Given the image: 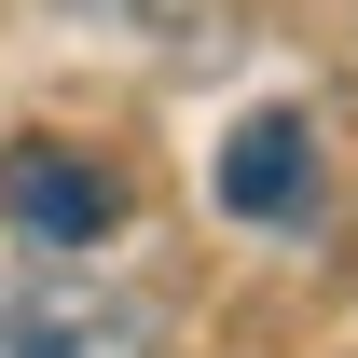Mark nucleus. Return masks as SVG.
<instances>
[{"label": "nucleus", "mask_w": 358, "mask_h": 358, "mask_svg": "<svg viewBox=\"0 0 358 358\" xmlns=\"http://www.w3.org/2000/svg\"><path fill=\"white\" fill-rule=\"evenodd\" d=\"M221 207L262 221V234H317V124L289 96H262V110L221 138Z\"/></svg>", "instance_id": "3"}, {"label": "nucleus", "mask_w": 358, "mask_h": 358, "mask_svg": "<svg viewBox=\"0 0 358 358\" xmlns=\"http://www.w3.org/2000/svg\"><path fill=\"white\" fill-rule=\"evenodd\" d=\"M152 42H221V0H124Z\"/></svg>", "instance_id": "4"}, {"label": "nucleus", "mask_w": 358, "mask_h": 358, "mask_svg": "<svg viewBox=\"0 0 358 358\" xmlns=\"http://www.w3.org/2000/svg\"><path fill=\"white\" fill-rule=\"evenodd\" d=\"M0 358H152V317L96 275H0Z\"/></svg>", "instance_id": "2"}, {"label": "nucleus", "mask_w": 358, "mask_h": 358, "mask_svg": "<svg viewBox=\"0 0 358 358\" xmlns=\"http://www.w3.org/2000/svg\"><path fill=\"white\" fill-rule=\"evenodd\" d=\"M0 221L28 248H96V234H124V166H96L69 138H14L0 152Z\"/></svg>", "instance_id": "1"}]
</instances>
